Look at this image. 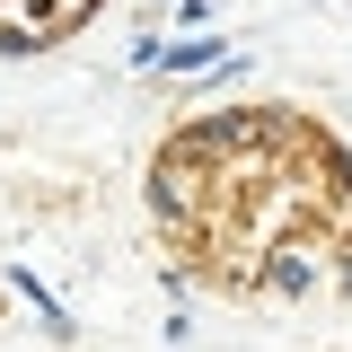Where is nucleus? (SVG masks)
<instances>
[{"label": "nucleus", "mask_w": 352, "mask_h": 352, "mask_svg": "<svg viewBox=\"0 0 352 352\" xmlns=\"http://www.w3.org/2000/svg\"><path fill=\"white\" fill-rule=\"evenodd\" d=\"M317 282H335V273H326V256H317L308 238H282V247L256 264V291H273V300H308Z\"/></svg>", "instance_id": "obj_1"}, {"label": "nucleus", "mask_w": 352, "mask_h": 352, "mask_svg": "<svg viewBox=\"0 0 352 352\" xmlns=\"http://www.w3.org/2000/svg\"><path fill=\"white\" fill-rule=\"evenodd\" d=\"M335 282H344V291H352V238H344V264H335Z\"/></svg>", "instance_id": "obj_4"}, {"label": "nucleus", "mask_w": 352, "mask_h": 352, "mask_svg": "<svg viewBox=\"0 0 352 352\" xmlns=\"http://www.w3.org/2000/svg\"><path fill=\"white\" fill-rule=\"evenodd\" d=\"M9 291H18V300H27V308H36L44 326H53V335H71V317H62V300H53V291H44L36 273H27V264H18V273H9Z\"/></svg>", "instance_id": "obj_2"}, {"label": "nucleus", "mask_w": 352, "mask_h": 352, "mask_svg": "<svg viewBox=\"0 0 352 352\" xmlns=\"http://www.w3.org/2000/svg\"><path fill=\"white\" fill-rule=\"evenodd\" d=\"M159 62H168V80H185V71H212V62H220V36H185V44H168Z\"/></svg>", "instance_id": "obj_3"}]
</instances>
